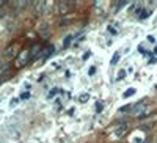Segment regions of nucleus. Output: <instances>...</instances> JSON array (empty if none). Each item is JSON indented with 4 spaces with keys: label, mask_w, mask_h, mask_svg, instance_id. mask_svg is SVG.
Returning <instances> with one entry per match:
<instances>
[{
    "label": "nucleus",
    "mask_w": 157,
    "mask_h": 143,
    "mask_svg": "<svg viewBox=\"0 0 157 143\" xmlns=\"http://www.w3.org/2000/svg\"><path fill=\"white\" fill-rule=\"evenodd\" d=\"M69 41H71V36H68V40L64 41V46H68V44H69Z\"/></svg>",
    "instance_id": "7ed1b4c3"
},
{
    "label": "nucleus",
    "mask_w": 157,
    "mask_h": 143,
    "mask_svg": "<svg viewBox=\"0 0 157 143\" xmlns=\"http://www.w3.org/2000/svg\"><path fill=\"white\" fill-rule=\"evenodd\" d=\"M124 74H126V71H120V74H118V80H121L124 77Z\"/></svg>",
    "instance_id": "f03ea898"
},
{
    "label": "nucleus",
    "mask_w": 157,
    "mask_h": 143,
    "mask_svg": "<svg viewBox=\"0 0 157 143\" xmlns=\"http://www.w3.org/2000/svg\"><path fill=\"white\" fill-rule=\"evenodd\" d=\"M134 93H135V90H134V88H132V90H129V91H126V93H124V98H127V96H132Z\"/></svg>",
    "instance_id": "f257e3e1"
},
{
    "label": "nucleus",
    "mask_w": 157,
    "mask_h": 143,
    "mask_svg": "<svg viewBox=\"0 0 157 143\" xmlns=\"http://www.w3.org/2000/svg\"><path fill=\"white\" fill-rule=\"evenodd\" d=\"M0 16H3V11L2 10H0Z\"/></svg>",
    "instance_id": "20e7f679"
}]
</instances>
